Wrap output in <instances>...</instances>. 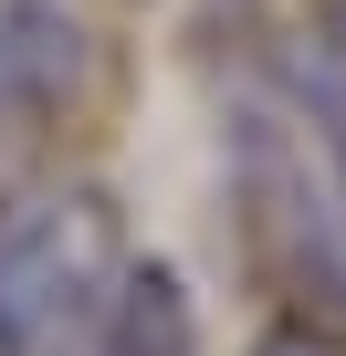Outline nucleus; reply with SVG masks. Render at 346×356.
<instances>
[{
	"instance_id": "obj_1",
	"label": "nucleus",
	"mask_w": 346,
	"mask_h": 356,
	"mask_svg": "<svg viewBox=\"0 0 346 356\" xmlns=\"http://www.w3.org/2000/svg\"><path fill=\"white\" fill-rule=\"evenodd\" d=\"M231 178H242L252 252L283 273V293L346 325V147L283 84H262L231 95Z\"/></svg>"
},
{
	"instance_id": "obj_2",
	"label": "nucleus",
	"mask_w": 346,
	"mask_h": 356,
	"mask_svg": "<svg viewBox=\"0 0 346 356\" xmlns=\"http://www.w3.org/2000/svg\"><path fill=\"white\" fill-rule=\"evenodd\" d=\"M116 273L126 252L95 189H0V356H84Z\"/></svg>"
},
{
	"instance_id": "obj_3",
	"label": "nucleus",
	"mask_w": 346,
	"mask_h": 356,
	"mask_svg": "<svg viewBox=\"0 0 346 356\" xmlns=\"http://www.w3.org/2000/svg\"><path fill=\"white\" fill-rule=\"evenodd\" d=\"M95 74V42L74 11H53V0H0V105H32V115H63Z\"/></svg>"
},
{
	"instance_id": "obj_4",
	"label": "nucleus",
	"mask_w": 346,
	"mask_h": 356,
	"mask_svg": "<svg viewBox=\"0 0 346 356\" xmlns=\"http://www.w3.org/2000/svg\"><path fill=\"white\" fill-rule=\"evenodd\" d=\"M252 356H346V335H336V325H262Z\"/></svg>"
},
{
	"instance_id": "obj_5",
	"label": "nucleus",
	"mask_w": 346,
	"mask_h": 356,
	"mask_svg": "<svg viewBox=\"0 0 346 356\" xmlns=\"http://www.w3.org/2000/svg\"><path fill=\"white\" fill-rule=\"evenodd\" d=\"M84 356H95V346H84Z\"/></svg>"
}]
</instances>
